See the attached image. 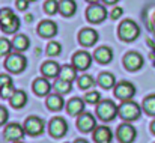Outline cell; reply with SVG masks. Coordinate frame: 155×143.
Listing matches in <instances>:
<instances>
[{
  "label": "cell",
  "instance_id": "1",
  "mask_svg": "<svg viewBox=\"0 0 155 143\" xmlns=\"http://www.w3.org/2000/svg\"><path fill=\"white\" fill-rule=\"evenodd\" d=\"M0 27L5 33H15L20 27L18 17L8 8L0 11Z\"/></svg>",
  "mask_w": 155,
  "mask_h": 143
},
{
  "label": "cell",
  "instance_id": "2",
  "mask_svg": "<svg viewBox=\"0 0 155 143\" xmlns=\"http://www.w3.org/2000/svg\"><path fill=\"white\" fill-rule=\"evenodd\" d=\"M140 107L137 102L128 99V101H122V104L119 105L117 108V115L120 116L122 121H134V119H139L140 118Z\"/></svg>",
  "mask_w": 155,
  "mask_h": 143
},
{
  "label": "cell",
  "instance_id": "3",
  "mask_svg": "<svg viewBox=\"0 0 155 143\" xmlns=\"http://www.w3.org/2000/svg\"><path fill=\"white\" fill-rule=\"evenodd\" d=\"M117 108H119V107H116V104H114L113 101L103 99V101H100V102L97 104V116H98L101 121H104V122H110V121H113V119L116 118Z\"/></svg>",
  "mask_w": 155,
  "mask_h": 143
},
{
  "label": "cell",
  "instance_id": "4",
  "mask_svg": "<svg viewBox=\"0 0 155 143\" xmlns=\"http://www.w3.org/2000/svg\"><path fill=\"white\" fill-rule=\"evenodd\" d=\"M117 32H119L120 39L130 42V41H134V39L139 36L140 27H139V26L136 24V21H133V20H124V21L119 24Z\"/></svg>",
  "mask_w": 155,
  "mask_h": 143
},
{
  "label": "cell",
  "instance_id": "5",
  "mask_svg": "<svg viewBox=\"0 0 155 143\" xmlns=\"http://www.w3.org/2000/svg\"><path fill=\"white\" fill-rule=\"evenodd\" d=\"M5 66L11 72H21L26 68V57L20 53H11L5 60Z\"/></svg>",
  "mask_w": 155,
  "mask_h": 143
},
{
  "label": "cell",
  "instance_id": "6",
  "mask_svg": "<svg viewBox=\"0 0 155 143\" xmlns=\"http://www.w3.org/2000/svg\"><path fill=\"white\" fill-rule=\"evenodd\" d=\"M86 18L91 23H101L107 18V11L100 3H91V6L86 9Z\"/></svg>",
  "mask_w": 155,
  "mask_h": 143
},
{
  "label": "cell",
  "instance_id": "7",
  "mask_svg": "<svg viewBox=\"0 0 155 143\" xmlns=\"http://www.w3.org/2000/svg\"><path fill=\"white\" fill-rule=\"evenodd\" d=\"M134 94H136V88L130 81H120L114 86V96H117L122 101L131 99L134 96Z\"/></svg>",
  "mask_w": 155,
  "mask_h": 143
},
{
  "label": "cell",
  "instance_id": "8",
  "mask_svg": "<svg viewBox=\"0 0 155 143\" xmlns=\"http://www.w3.org/2000/svg\"><path fill=\"white\" fill-rule=\"evenodd\" d=\"M68 124L63 118H53L48 124V133L53 137H62L66 134Z\"/></svg>",
  "mask_w": 155,
  "mask_h": 143
},
{
  "label": "cell",
  "instance_id": "9",
  "mask_svg": "<svg viewBox=\"0 0 155 143\" xmlns=\"http://www.w3.org/2000/svg\"><path fill=\"white\" fill-rule=\"evenodd\" d=\"M124 65L128 71H137L143 66V57L136 51H130L124 56Z\"/></svg>",
  "mask_w": 155,
  "mask_h": 143
},
{
  "label": "cell",
  "instance_id": "10",
  "mask_svg": "<svg viewBox=\"0 0 155 143\" xmlns=\"http://www.w3.org/2000/svg\"><path fill=\"white\" fill-rule=\"evenodd\" d=\"M42 130H44V121L42 119H39L36 116H30V118L26 119V122H24V131L27 134L38 136V134L42 133Z\"/></svg>",
  "mask_w": 155,
  "mask_h": 143
},
{
  "label": "cell",
  "instance_id": "11",
  "mask_svg": "<svg viewBox=\"0 0 155 143\" xmlns=\"http://www.w3.org/2000/svg\"><path fill=\"white\" fill-rule=\"evenodd\" d=\"M77 127H78L80 131L89 133V131H92V130L97 128V121H95V118H94L91 113H84V111H83L81 115H78Z\"/></svg>",
  "mask_w": 155,
  "mask_h": 143
},
{
  "label": "cell",
  "instance_id": "12",
  "mask_svg": "<svg viewBox=\"0 0 155 143\" xmlns=\"http://www.w3.org/2000/svg\"><path fill=\"white\" fill-rule=\"evenodd\" d=\"M117 139L120 143H133V140L136 139V130L131 124L125 122L122 125H119L117 128Z\"/></svg>",
  "mask_w": 155,
  "mask_h": 143
},
{
  "label": "cell",
  "instance_id": "13",
  "mask_svg": "<svg viewBox=\"0 0 155 143\" xmlns=\"http://www.w3.org/2000/svg\"><path fill=\"white\" fill-rule=\"evenodd\" d=\"M92 63V57L87 51H77L72 56V65L78 69V71H84L91 66Z\"/></svg>",
  "mask_w": 155,
  "mask_h": 143
},
{
  "label": "cell",
  "instance_id": "14",
  "mask_svg": "<svg viewBox=\"0 0 155 143\" xmlns=\"http://www.w3.org/2000/svg\"><path fill=\"white\" fill-rule=\"evenodd\" d=\"M78 41L81 45L84 47H92L97 41H98V32L95 29H91V27H86L83 29L80 33H78Z\"/></svg>",
  "mask_w": 155,
  "mask_h": 143
},
{
  "label": "cell",
  "instance_id": "15",
  "mask_svg": "<svg viewBox=\"0 0 155 143\" xmlns=\"http://www.w3.org/2000/svg\"><path fill=\"white\" fill-rule=\"evenodd\" d=\"M23 136H24V130H23L21 125H18V124H9V125L5 128V139H6V140L17 142V140H20Z\"/></svg>",
  "mask_w": 155,
  "mask_h": 143
},
{
  "label": "cell",
  "instance_id": "16",
  "mask_svg": "<svg viewBox=\"0 0 155 143\" xmlns=\"http://www.w3.org/2000/svg\"><path fill=\"white\" fill-rule=\"evenodd\" d=\"M38 33L42 38H53L57 33V26H56V23H53L50 20H44L38 26Z\"/></svg>",
  "mask_w": 155,
  "mask_h": 143
},
{
  "label": "cell",
  "instance_id": "17",
  "mask_svg": "<svg viewBox=\"0 0 155 143\" xmlns=\"http://www.w3.org/2000/svg\"><path fill=\"white\" fill-rule=\"evenodd\" d=\"M113 139V133L108 127H97L94 130V140L97 143H110Z\"/></svg>",
  "mask_w": 155,
  "mask_h": 143
},
{
  "label": "cell",
  "instance_id": "18",
  "mask_svg": "<svg viewBox=\"0 0 155 143\" xmlns=\"http://www.w3.org/2000/svg\"><path fill=\"white\" fill-rule=\"evenodd\" d=\"M41 72H42L45 77H48V78H54V77H57V75L60 74V66H59L57 62L48 60V62H45V63L42 65Z\"/></svg>",
  "mask_w": 155,
  "mask_h": 143
},
{
  "label": "cell",
  "instance_id": "19",
  "mask_svg": "<svg viewBox=\"0 0 155 143\" xmlns=\"http://www.w3.org/2000/svg\"><path fill=\"white\" fill-rule=\"evenodd\" d=\"M66 108H68V113L72 115V116L81 115L83 110H84V101L81 98H72V99H69Z\"/></svg>",
  "mask_w": 155,
  "mask_h": 143
},
{
  "label": "cell",
  "instance_id": "20",
  "mask_svg": "<svg viewBox=\"0 0 155 143\" xmlns=\"http://www.w3.org/2000/svg\"><path fill=\"white\" fill-rule=\"evenodd\" d=\"M75 9H77L75 0H60V2H59V12H60L63 17H71V15H74Z\"/></svg>",
  "mask_w": 155,
  "mask_h": 143
},
{
  "label": "cell",
  "instance_id": "21",
  "mask_svg": "<svg viewBox=\"0 0 155 143\" xmlns=\"http://www.w3.org/2000/svg\"><path fill=\"white\" fill-rule=\"evenodd\" d=\"M94 57H95V60L100 62V63H108V62L113 59V51L108 47H100L95 50Z\"/></svg>",
  "mask_w": 155,
  "mask_h": 143
},
{
  "label": "cell",
  "instance_id": "22",
  "mask_svg": "<svg viewBox=\"0 0 155 143\" xmlns=\"http://www.w3.org/2000/svg\"><path fill=\"white\" fill-rule=\"evenodd\" d=\"M51 85L48 83L47 78H36L33 81V91L36 95H48Z\"/></svg>",
  "mask_w": 155,
  "mask_h": 143
},
{
  "label": "cell",
  "instance_id": "23",
  "mask_svg": "<svg viewBox=\"0 0 155 143\" xmlns=\"http://www.w3.org/2000/svg\"><path fill=\"white\" fill-rule=\"evenodd\" d=\"M9 99H11V105H12V107L21 108V107H24L26 102H27V94H26L24 91H15L14 95L11 96Z\"/></svg>",
  "mask_w": 155,
  "mask_h": 143
},
{
  "label": "cell",
  "instance_id": "24",
  "mask_svg": "<svg viewBox=\"0 0 155 143\" xmlns=\"http://www.w3.org/2000/svg\"><path fill=\"white\" fill-rule=\"evenodd\" d=\"M29 44H30V41H29V38L26 35H17L12 39V47H14L15 51H24V50H27Z\"/></svg>",
  "mask_w": 155,
  "mask_h": 143
},
{
  "label": "cell",
  "instance_id": "25",
  "mask_svg": "<svg viewBox=\"0 0 155 143\" xmlns=\"http://www.w3.org/2000/svg\"><path fill=\"white\" fill-rule=\"evenodd\" d=\"M60 78L66 80V81H72L77 77V68L74 65H65L60 68Z\"/></svg>",
  "mask_w": 155,
  "mask_h": 143
},
{
  "label": "cell",
  "instance_id": "26",
  "mask_svg": "<svg viewBox=\"0 0 155 143\" xmlns=\"http://www.w3.org/2000/svg\"><path fill=\"white\" fill-rule=\"evenodd\" d=\"M47 105H48L50 110L57 111V110H60L63 107V98L59 95V94H51V95H48V98H47Z\"/></svg>",
  "mask_w": 155,
  "mask_h": 143
},
{
  "label": "cell",
  "instance_id": "27",
  "mask_svg": "<svg viewBox=\"0 0 155 143\" xmlns=\"http://www.w3.org/2000/svg\"><path fill=\"white\" fill-rule=\"evenodd\" d=\"M114 75L113 74H110V72H101L100 75H98V83L103 86L104 89H110V88H113L114 86Z\"/></svg>",
  "mask_w": 155,
  "mask_h": 143
},
{
  "label": "cell",
  "instance_id": "28",
  "mask_svg": "<svg viewBox=\"0 0 155 143\" xmlns=\"http://www.w3.org/2000/svg\"><path fill=\"white\" fill-rule=\"evenodd\" d=\"M143 108L148 115L151 116H155V95H149L145 98L143 101Z\"/></svg>",
  "mask_w": 155,
  "mask_h": 143
},
{
  "label": "cell",
  "instance_id": "29",
  "mask_svg": "<svg viewBox=\"0 0 155 143\" xmlns=\"http://www.w3.org/2000/svg\"><path fill=\"white\" fill-rule=\"evenodd\" d=\"M54 89L59 92V94H68L71 91V81H66L63 78H59L56 83H54Z\"/></svg>",
  "mask_w": 155,
  "mask_h": 143
},
{
  "label": "cell",
  "instance_id": "30",
  "mask_svg": "<svg viewBox=\"0 0 155 143\" xmlns=\"http://www.w3.org/2000/svg\"><path fill=\"white\" fill-rule=\"evenodd\" d=\"M12 42L6 38H0V56H9L12 50Z\"/></svg>",
  "mask_w": 155,
  "mask_h": 143
},
{
  "label": "cell",
  "instance_id": "31",
  "mask_svg": "<svg viewBox=\"0 0 155 143\" xmlns=\"http://www.w3.org/2000/svg\"><path fill=\"white\" fill-rule=\"evenodd\" d=\"M44 11L48 14V15H54L59 12V2L57 0H47L45 5H44Z\"/></svg>",
  "mask_w": 155,
  "mask_h": 143
},
{
  "label": "cell",
  "instance_id": "32",
  "mask_svg": "<svg viewBox=\"0 0 155 143\" xmlns=\"http://www.w3.org/2000/svg\"><path fill=\"white\" fill-rule=\"evenodd\" d=\"M60 51H62V45H60L59 42H56V41H51V42L47 45V53H48V56H59Z\"/></svg>",
  "mask_w": 155,
  "mask_h": 143
},
{
  "label": "cell",
  "instance_id": "33",
  "mask_svg": "<svg viewBox=\"0 0 155 143\" xmlns=\"http://www.w3.org/2000/svg\"><path fill=\"white\" fill-rule=\"evenodd\" d=\"M78 86H80L81 89H89V88L94 86V78H92L91 75H81V77L78 78Z\"/></svg>",
  "mask_w": 155,
  "mask_h": 143
},
{
  "label": "cell",
  "instance_id": "34",
  "mask_svg": "<svg viewBox=\"0 0 155 143\" xmlns=\"http://www.w3.org/2000/svg\"><path fill=\"white\" fill-rule=\"evenodd\" d=\"M14 92H15V89H14L12 85H8V86H2L0 88V96L2 98H11V96L14 95Z\"/></svg>",
  "mask_w": 155,
  "mask_h": 143
},
{
  "label": "cell",
  "instance_id": "35",
  "mask_svg": "<svg viewBox=\"0 0 155 143\" xmlns=\"http://www.w3.org/2000/svg\"><path fill=\"white\" fill-rule=\"evenodd\" d=\"M100 98H101V95L98 92H87L86 96H84V101L89 102V104H98L100 102Z\"/></svg>",
  "mask_w": 155,
  "mask_h": 143
},
{
  "label": "cell",
  "instance_id": "36",
  "mask_svg": "<svg viewBox=\"0 0 155 143\" xmlns=\"http://www.w3.org/2000/svg\"><path fill=\"white\" fill-rule=\"evenodd\" d=\"M122 14H124V9L116 6V8H113V9H111L110 17H111V20H117V18H120V17H122Z\"/></svg>",
  "mask_w": 155,
  "mask_h": 143
},
{
  "label": "cell",
  "instance_id": "37",
  "mask_svg": "<svg viewBox=\"0 0 155 143\" xmlns=\"http://www.w3.org/2000/svg\"><path fill=\"white\" fill-rule=\"evenodd\" d=\"M8 85H12L11 75H8V74H0V88H2V86H8Z\"/></svg>",
  "mask_w": 155,
  "mask_h": 143
},
{
  "label": "cell",
  "instance_id": "38",
  "mask_svg": "<svg viewBox=\"0 0 155 143\" xmlns=\"http://www.w3.org/2000/svg\"><path fill=\"white\" fill-rule=\"evenodd\" d=\"M8 116H9L8 110H6L3 105H0V125H3V124L8 121Z\"/></svg>",
  "mask_w": 155,
  "mask_h": 143
},
{
  "label": "cell",
  "instance_id": "39",
  "mask_svg": "<svg viewBox=\"0 0 155 143\" xmlns=\"http://www.w3.org/2000/svg\"><path fill=\"white\" fill-rule=\"evenodd\" d=\"M29 6V0H17V8L20 11H26Z\"/></svg>",
  "mask_w": 155,
  "mask_h": 143
},
{
  "label": "cell",
  "instance_id": "40",
  "mask_svg": "<svg viewBox=\"0 0 155 143\" xmlns=\"http://www.w3.org/2000/svg\"><path fill=\"white\" fill-rule=\"evenodd\" d=\"M105 5H114V3H117L119 0H103Z\"/></svg>",
  "mask_w": 155,
  "mask_h": 143
},
{
  "label": "cell",
  "instance_id": "41",
  "mask_svg": "<svg viewBox=\"0 0 155 143\" xmlns=\"http://www.w3.org/2000/svg\"><path fill=\"white\" fill-rule=\"evenodd\" d=\"M74 143H89V142H87V140H84V139H77Z\"/></svg>",
  "mask_w": 155,
  "mask_h": 143
},
{
  "label": "cell",
  "instance_id": "42",
  "mask_svg": "<svg viewBox=\"0 0 155 143\" xmlns=\"http://www.w3.org/2000/svg\"><path fill=\"white\" fill-rule=\"evenodd\" d=\"M32 20H33V17H32L30 14H29V15H26V21H32Z\"/></svg>",
  "mask_w": 155,
  "mask_h": 143
},
{
  "label": "cell",
  "instance_id": "43",
  "mask_svg": "<svg viewBox=\"0 0 155 143\" xmlns=\"http://www.w3.org/2000/svg\"><path fill=\"white\" fill-rule=\"evenodd\" d=\"M151 130H152V133L155 134V121L152 122V124H151Z\"/></svg>",
  "mask_w": 155,
  "mask_h": 143
},
{
  "label": "cell",
  "instance_id": "44",
  "mask_svg": "<svg viewBox=\"0 0 155 143\" xmlns=\"http://www.w3.org/2000/svg\"><path fill=\"white\" fill-rule=\"evenodd\" d=\"M86 2H89V3H98L100 0H86Z\"/></svg>",
  "mask_w": 155,
  "mask_h": 143
},
{
  "label": "cell",
  "instance_id": "45",
  "mask_svg": "<svg viewBox=\"0 0 155 143\" xmlns=\"http://www.w3.org/2000/svg\"><path fill=\"white\" fill-rule=\"evenodd\" d=\"M151 57L154 59V63H155V53H152V54H151Z\"/></svg>",
  "mask_w": 155,
  "mask_h": 143
},
{
  "label": "cell",
  "instance_id": "46",
  "mask_svg": "<svg viewBox=\"0 0 155 143\" xmlns=\"http://www.w3.org/2000/svg\"><path fill=\"white\" fill-rule=\"evenodd\" d=\"M154 23H155V14H154Z\"/></svg>",
  "mask_w": 155,
  "mask_h": 143
},
{
  "label": "cell",
  "instance_id": "47",
  "mask_svg": "<svg viewBox=\"0 0 155 143\" xmlns=\"http://www.w3.org/2000/svg\"><path fill=\"white\" fill-rule=\"evenodd\" d=\"M29 2H35V0H29Z\"/></svg>",
  "mask_w": 155,
  "mask_h": 143
},
{
  "label": "cell",
  "instance_id": "48",
  "mask_svg": "<svg viewBox=\"0 0 155 143\" xmlns=\"http://www.w3.org/2000/svg\"><path fill=\"white\" fill-rule=\"evenodd\" d=\"M17 143H23V142H17Z\"/></svg>",
  "mask_w": 155,
  "mask_h": 143
}]
</instances>
